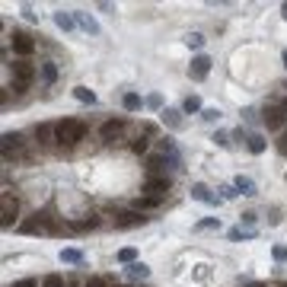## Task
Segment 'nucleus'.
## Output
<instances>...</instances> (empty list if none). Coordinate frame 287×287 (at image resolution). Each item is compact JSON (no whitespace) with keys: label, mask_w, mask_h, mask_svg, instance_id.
<instances>
[{"label":"nucleus","mask_w":287,"mask_h":287,"mask_svg":"<svg viewBox=\"0 0 287 287\" xmlns=\"http://www.w3.org/2000/svg\"><path fill=\"white\" fill-rule=\"evenodd\" d=\"M83 137H86V125L80 118H64V121H58V125H55V141L58 144L74 147V144H80Z\"/></svg>","instance_id":"1"},{"label":"nucleus","mask_w":287,"mask_h":287,"mask_svg":"<svg viewBox=\"0 0 287 287\" xmlns=\"http://www.w3.org/2000/svg\"><path fill=\"white\" fill-rule=\"evenodd\" d=\"M32 80H36V67H32L29 61H16V64H13V90L23 93Z\"/></svg>","instance_id":"2"},{"label":"nucleus","mask_w":287,"mask_h":287,"mask_svg":"<svg viewBox=\"0 0 287 287\" xmlns=\"http://www.w3.org/2000/svg\"><path fill=\"white\" fill-rule=\"evenodd\" d=\"M16 217H20V204H16V198L4 195V198H0V223H4V227H13Z\"/></svg>","instance_id":"3"},{"label":"nucleus","mask_w":287,"mask_h":287,"mask_svg":"<svg viewBox=\"0 0 287 287\" xmlns=\"http://www.w3.org/2000/svg\"><path fill=\"white\" fill-rule=\"evenodd\" d=\"M10 42H13V51H16V55H20L23 61L29 58L32 51H36V42H32L29 36H26V32H20V29H16L13 36H10Z\"/></svg>","instance_id":"4"},{"label":"nucleus","mask_w":287,"mask_h":287,"mask_svg":"<svg viewBox=\"0 0 287 287\" xmlns=\"http://www.w3.org/2000/svg\"><path fill=\"white\" fill-rule=\"evenodd\" d=\"M207 74H211V58H207V55L191 58V64H188V77H191V80H204Z\"/></svg>","instance_id":"5"},{"label":"nucleus","mask_w":287,"mask_h":287,"mask_svg":"<svg viewBox=\"0 0 287 287\" xmlns=\"http://www.w3.org/2000/svg\"><path fill=\"white\" fill-rule=\"evenodd\" d=\"M144 191H147L150 198H163V195L169 191V179H166V176H150V179L144 182Z\"/></svg>","instance_id":"6"},{"label":"nucleus","mask_w":287,"mask_h":287,"mask_svg":"<svg viewBox=\"0 0 287 287\" xmlns=\"http://www.w3.org/2000/svg\"><path fill=\"white\" fill-rule=\"evenodd\" d=\"M125 131V118H109L106 125L99 128V134H102V141H115V137Z\"/></svg>","instance_id":"7"},{"label":"nucleus","mask_w":287,"mask_h":287,"mask_svg":"<svg viewBox=\"0 0 287 287\" xmlns=\"http://www.w3.org/2000/svg\"><path fill=\"white\" fill-rule=\"evenodd\" d=\"M115 223H118V227H144L147 217H144L141 211H125V214L115 217Z\"/></svg>","instance_id":"8"},{"label":"nucleus","mask_w":287,"mask_h":287,"mask_svg":"<svg viewBox=\"0 0 287 287\" xmlns=\"http://www.w3.org/2000/svg\"><path fill=\"white\" fill-rule=\"evenodd\" d=\"M23 150V137L20 134H4V156H7V160H10V156H16V153H20Z\"/></svg>","instance_id":"9"},{"label":"nucleus","mask_w":287,"mask_h":287,"mask_svg":"<svg viewBox=\"0 0 287 287\" xmlns=\"http://www.w3.org/2000/svg\"><path fill=\"white\" fill-rule=\"evenodd\" d=\"M265 125H268V131H281V128H284L281 106H277V109H265Z\"/></svg>","instance_id":"10"},{"label":"nucleus","mask_w":287,"mask_h":287,"mask_svg":"<svg viewBox=\"0 0 287 287\" xmlns=\"http://www.w3.org/2000/svg\"><path fill=\"white\" fill-rule=\"evenodd\" d=\"M77 23H80L83 29L90 32V36H99V23H96V20H93L90 13H77Z\"/></svg>","instance_id":"11"},{"label":"nucleus","mask_w":287,"mask_h":287,"mask_svg":"<svg viewBox=\"0 0 287 287\" xmlns=\"http://www.w3.org/2000/svg\"><path fill=\"white\" fill-rule=\"evenodd\" d=\"M96 227H99V217H93V214L83 217V220H74V223H71V230H80V233H83V230H96Z\"/></svg>","instance_id":"12"},{"label":"nucleus","mask_w":287,"mask_h":287,"mask_svg":"<svg viewBox=\"0 0 287 287\" xmlns=\"http://www.w3.org/2000/svg\"><path fill=\"white\" fill-rule=\"evenodd\" d=\"M233 185H236V191H242V195H255V182H252L249 176H236Z\"/></svg>","instance_id":"13"},{"label":"nucleus","mask_w":287,"mask_h":287,"mask_svg":"<svg viewBox=\"0 0 287 287\" xmlns=\"http://www.w3.org/2000/svg\"><path fill=\"white\" fill-rule=\"evenodd\" d=\"M163 198H150V195H144V198H137L134 201V211H150V207H160Z\"/></svg>","instance_id":"14"},{"label":"nucleus","mask_w":287,"mask_h":287,"mask_svg":"<svg viewBox=\"0 0 287 287\" xmlns=\"http://www.w3.org/2000/svg\"><path fill=\"white\" fill-rule=\"evenodd\" d=\"M121 106H125L128 112H137V109L144 106V99H141L137 93H125V99H121Z\"/></svg>","instance_id":"15"},{"label":"nucleus","mask_w":287,"mask_h":287,"mask_svg":"<svg viewBox=\"0 0 287 287\" xmlns=\"http://www.w3.org/2000/svg\"><path fill=\"white\" fill-rule=\"evenodd\" d=\"M36 137H39L42 144H51V141H55V125H39L36 128Z\"/></svg>","instance_id":"16"},{"label":"nucleus","mask_w":287,"mask_h":287,"mask_svg":"<svg viewBox=\"0 0 287 287\" xmlns=\"http://www.w3.org/2000/svg\"><path fill=\"white\" fill-rule=\"evenodd\" d=\"M61 262L77 265V262H83V252L80 249H61Z\"/></svg>","instance_id":"17"},{"label":"nucleus","mask_w":287,"mask_h":287,"mask_svg":"<svg viewBox=\"0 0 287 287\" xmlns=\"http://www.w3.org/2000/svg\"><path fill=\"white\" fill-rule=\"evenodd\" d=\"M55 23H58V29H64V32H71V29H74V16H71V13H64V10L55 13Z\"/></svg>","instance_id":"18"},{"label":"nucleus","mask_w":287,"mask_h":287,"mask_svg":"<svg viewBox=\"0 0 287 287\" xmlns=\"http://www.w3.org/2000/svg\"><path fill=\"white\" fill-rule=\"evenodd\" d=\"M134 258H137V249H134V246L118 249V262H121V265H134Z\"/></svg>","instance_id":"19"},{"label":"nucleus","mask_w":287,"mask_h":287,"mask_svg":"<svg viewBox=\"0 0 287 287\" xmlns=\"http://www.w3.org/2000/svg\"><path fill=\"white\" fill-rule=\"evenodd\" d=\"M20 230H23V233H45L48 227H45V220H26Z\"/></svg>","instance_id":"20"},{"label":"nucleus","mask_w":287,"mask_h":287,"mask_svg":"<svg viewBox=\"0 0 287 287\" xmlns=\"http://www.w3.org/2000/svg\"><path fill=\"white\" fill-rule=\"evenodd\" d=\"M74 96H77L80 102H90V106L96 102V93H93V90H86V86H77V90H74Z\"/></svg>","instance_id":"21"},{"label":"nucleus","mask_w":287,"mask_h":287,"mask_svg":"<svg viewBox=\"0 0 287 287\" xmlns=\"http://www.w3.org/2000/svg\"><path fill=\"white\" fill-rule=\"evenodd\" d=\"M249 150L252 153H262L265 150V137L262 134H249Z\"/></svg>","instance_id":"22"},{"label":"nucleus","mask_w":287,"mask_h":287,"mask_svg":"<svg viewBox=\"0 0 287 287\" xmlns=\"http://www.w3.org/2000/svg\"><path fill=\"white\" fill-rule=\"evenodd\" d=\"M42 77H45V83H55L58 80V67L51 64V61H48V64H42Z\"/></svg>","instance_id":"23"},{"label":"nucleus","mask_w":287,"mask_h":287,"mask_svg":"<svg viewBox=\"0 0 287 287\" xmlns=\"http://www.w3.org/2000/svg\"><path fill=\"white\" fill-rule=\"evenodd\" d=\"M252 236H255V230H242V227L230 230V239H252Z\"/></svg>","instance_id":"24"},{"label":"nucleus","mask_w":287,"mask_h":287,"mask_svg":"<svg viewBox=\"0 0 287 287\" xmlns=\"http://www.w3.org/2000/svg\"><path fill=\"white\" fill-rule=\"evenodd\" d=\"M128 271H131V277H147V274H150V268H147V265H128Z\"/></svg>","instance_id":"25"},{"label":"nucleus","mask_w":287,"mask_h":287,"mask_svg":"<svg viewBox=\"0 0 287 287\" xmlns=\"http://www.w3.org/2000/svg\"><path fill=\"white\" fill-rule=\"evenodd\" d=\"M182 109H185V112H198V109H201V99H198V96H188V99L182 102Z\"/></svg>","instance_id":"26"},{"label":"nucleus","mask_w":287,"mask_h":287,"mask_svg":"<svg viewBox=\"0 0 287 287\" xmlns=\"http://www.w3.org/2000/svg\"><path fill=\"white\" fill-rule=\"evenodd\" d=\"M163 121H166L169 128H179V125H182V121H179V112H169V109L163 112Z\"/></svg>","instance_id":"27"},{"label":"nucleus","mask_w":287,"mask_h":287,"mask_svg":"<svg viewBox=\"0 0 287 287\" xmlns=\"http://www.w3.org/2000/svg\"><path fill=\"white\" fill-rule=\"evenodd\" d=\"M42 287H64V277H61V274H48L45 281H42Z\"/></svg>","instance_id":"28"},{"label":"nucleus","mask_w":287,"mask_h":287,"mask_svg":"<svg viewBox=\"0 0 287 287\" xmlns=\"http://www.w3.org/2000/svg\"><path fill=\"white\" fill-rule=\"evenodd\" d=\"M191 195H195L198 201H214V198L207 195V188H204V185H195V188H191Z\"/></svg>","instance_id":"29"},{"label":"nucleus","mask_w":287,"mask_h":287,"mask_svg":"<svg viewBox=\"0 0 287 287\" xmlns=\"http://www.w3.org/2000/svg\"><path fill=\"white\" fill-rule=\"evenodd\" d=\"M185 42H188V48H201L204 45V36H201V32H191Z\"/></svg>","instance_id":"30"},{"label":"nucleus","mask_w":287,"mask_h":287,"mask_svg":"<svg viewBox=\"0 0 287 287\" xmlns=\"http://www.w3.org/2000/svg\"><path fill=\"white\" fill-rule=\"evenodd\" d=\"M147 147H150V144H147V137H137V141H131V150H134V153H147Z\"/></svg>","instance_id":"31"},{"label":"nucleus","mask_w":287,"mask_h":287,"mask_svg":"<svg viewBox=\"0 0 287 287\" xmlns=\"http://www.w3.org/2000/svg\"><path fill=\"white\" fill-rule=\"evenodd\" d=\"M217 227H220V220H217V217H207V220L198 223V230H217Z\"/></svg>","instance_id":"32"},{"label":"nucleus","mask_w":287,"mask_h":287,"mask_svg":"<svg viewBox=\"0 0 287 287\" xmlns=\"http://www.w3.org/2000/svg\"><path fill=\"white\" fill-rule=\"evenodd\" d=\"M271 255H274V262H287V246H274Z\"/></svg>","instance_id":"33"},{"label":"nucleus","mask_w":287,"mask_h":287,"mask_svg":"<svg viewBox=\"0 0 287 287\" xmlns=\"http://www.w3.org/2000/svg\"><path fill=\"white\" fill-rule=\"evenodd\" d=\"M214 144H217V147H227V144H230V134H227V131H217V134H214Z\"/></svg>","instance_id":"34"},{"label":"nucleus","mask_w":287,"mask_h":287,"mask_svg":"<svg viewBox=\"0 0 287 287\" xmlns=\"http://www.w3.org/2000/svg\"><path fill=\"white\" fill-rule=\"evenodd\" d=\"M201 115H204V121H217V118H220V112H217V109H204Z\"/></svg>","instance_id":"35"},{"label":"nucleus","mask_w":287,"mask_h":287,"mask_svg":"<svg viewBox=\"0 0 287 287\" xmlns=\"http://www.w3.org/2000/svg\"><path fill=\"white\" fill-rule=\"evenodd\" d=\"M220 191H223V198H236V195H239V191H236V185H223Z\"/></svg>","instance_id":"36"},{"label":"nucleus","mask_w":287,"mask_h":287,"mask_svg":"<svg viewBox=\"0 0 287 287\" xmlns=\"http://www.w3.org/2000/svg\"><path fill=\"white\" fill-rule=\"evenodd\" d=\"M83 287H106V281H102V277H90Z\"/></svg>","instance_id":"37"},{"label":"nucleus","mask_w":287,"mask_h":287,"mask_svg":"<svg viewBox=\"0 0 287 287\" xmlns=\"http://www.w3.org/2000/svg\"><path fill=\"white\" fill-rule=\"evenodd\" d=\"M13 287H39V284H36V281H32V277H23V281H16Z\"/></svg>","instance_id":"38"},{"label":"nucleus","mask_w":287,"mask_h":287,"mask_svg":"<svg viewBox=\"0 0 287 287\" xmlns=\"http://www.w3.org/2000/svg\"><path fill=\"white\" fill-rule=\"evenodd\" d=\"M160 102H163L160 96H150V99H147V106H150V109H160Z\"/></svg>","instance_id":"39"},{"label":"nucleus","mask_w":287,"mask_h":287,"mask_svg":"<svg viewBox=\"0 0 287 287\" xmlns=\"http://www.w3.org/2000/svg\"><path fill=\"white\" fill-rule=\"evenodd\" d=\"M277 150H281V153H287V134L281 137V144H277Z\"/></svg>","instance_id":"40"},{"label":"nucleus","mask_w":287,"mask_h":287,"mask_svg":"<svg viewBox=\"0 0 287 287\" xmlns=\"http://www.w3.org/2000/svg\"><path fill=\"white\" fill-rule=\"evenodd\" d=\"M281 112H284V115H287V96H284V99H281Z\"/></svg>","instance_id":"41"},{"label":"nucleus","mask_w":287,"mask_h":287,"mask_svg":"<svg viewBox=\"0 0 287 287\" xmlns=\"http://www.w3.org/2000/svg\"><path fill=\"white\" fill-rule=\"evenodd\" d=\"M281 16H284V20H287V4H284V7H281Z\"/></svg>","instance_id":"42"},{"label":"nucleus","mask_w":287,"mask_h":287,"mask_svg":"<svg viewBox=\"0 0 287 287\" xmlns=\"http://www.w3.org/2000/svg\"><path fill=\"white\" fill-rule=\"evenodd\" d=\"M281 58H284V67H287V48H284V55H281Z\"/></svg>","instance_id":"43"},{"label":"nucleus","mask_w":287,"mask_h":287,"mask_svg":"<svg viewBox=\"0 0 287 287\" xmlns=\"http://www.w3.org/2000/svg\"><path fill=\"white\" fill-rule=\"evenodd\" d=\"M246 287H265V284H258V281H255V284H246Z\"/></svg>","instance_id":"44"},{"label":"nucleus","mask_w":287,"mask_h":287,"mask_svg":"<svg viewBox=\"0 0 287 287\" xmlns=\"http://www.w3.org/2000/svg\"><path fill=\"white\" fill-rule=\"evenodd\" d=\"M277 287H287V284H277Z\"/></svg>","instance_id":"45"},{"label":"nucleus","mask_w":287,"mask_h":287,"mask_svg":"<svg viewBox=\"0 0 287 287\" xmlns=\"http://www.w3.org/2000/svg\"><path fill=\"white\" fill-rule=\"evenodd\" d=\"M121 287H128V284H121Z\"/></svg>","instance_id":"46"}]
</instances>
